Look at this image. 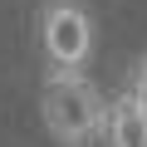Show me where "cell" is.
Returning a JSON list of instances; mask_svg holds the SVG:
<instances>
[{
  "mask_svg": "<svg viewBox=\"0 0 147 147\" xmlns=\"http://www.w3.org/2000/svg\"><path fill=\"white\" fill-rule=\"evenodd\" d=\"M123 93H132V103L147 113V54H137V64H132V74H127V88Z\"/></svg>",
  "mask_w": 147,
  "mask_h": 147,
  "instance_id": "obj_4",
  "label": "cell"
},
{
  "mask_svg": "<svg viewBox=\"0 0 147 147\" xmlns=\"http://www.w3.org/2000/svg\"><path fill=\"white\" fill-rule=\"evenodd\" d=\"M39 118L59 147H93L108 127V103L84 69H49L39 88Z\"/></svg>",
  "mask_w": 147,
  "mask_h": 147,
  "instance_id": "obj_1",
  "label": "cell"
},
{
  "mask_svg": "<svg viewBox=\"0 0 147 147\" xmlns=\"http://www.w3.org/2000/svg\"><path fill=\"white\" fill-rule=\"evenodd\" d=\"M108 147H147V113L132 103V93H118L108 103Z\"/></svg>",
  "mask_w": 147,
  "mask_h": 147,
  "instance_id": "obj_3",
  "label": "cell"
},
{
  "mask_svg": "<svg viewBox=\"0 0 147 147\" xmlns=\"http://www.w3.org/2000/svg\"><path fill=\"white\" fill-rule=\"evenodd\" d=\"M98 30H93V10L84 0H44L39 10V54L49 69H84L93 59Z\"/></svg>",
  "mask_w": 147,
  "mask_h": 147,
  "instance_id": "obj_2",
  "label": "cell"
}]
</instances>
